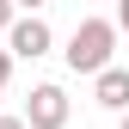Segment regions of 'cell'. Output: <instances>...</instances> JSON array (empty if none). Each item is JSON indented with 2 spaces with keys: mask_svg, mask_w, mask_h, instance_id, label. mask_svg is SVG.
<instances>
[{
  "mask_svg": "<svg viewBox=\"0 0 129 129\" xmlns=\"http://www.w3.org/2000/svg\"><path fill=\"white\" fill-rule=\"evenodd\" d=\"M6 74H12V49H0V92H6Z\"/></svg>",
  "mask_w": 129,
  "mask_h": 129,
  "instance_id": "6",
  "label": "cell"
},
{
  "mask_svg": "<svg viewBox=\"0 0 129 129\" xmlns=\"http://www.w3.org/2000/svg\"><path fill=\"white\" fill-rule=\"evenodd\" d=\"M25 123H31V129H61V123H68V92H61L55 80L31 86V99H25Z\"/></svg>",
  "mask_w": 129,
  "mask_h": 129,
  "instance_id": "3",
  "label": "cell"
},
{
  "mask_svg": "<svg viewBox=\"0 0 129 129\" xmlns=\"http://www.w3.org/2000/svg\"><path fill=\"white\" fill-rule=\"evenodd\" d=\"M0 129H31V123L25 117H0Z\"/></svg>",
  "mask_w": 129,
  "mask_h": 129,
  "instance_id": "9",
  "label": "cell"
},
{
  "mask_svg": "<svg viewBox=\"0 0 129 129\" xmlns=\"http://www.w3.org/2000/svg\"><path fill=\"white\" fill-rule=\"evenodd\" d=\"M117 31H129V0H117Z\"/></svg>",
  "mask_w": 129,
  "mask_h": 129,
  "instance_id": "8",
  "label": "cell"
},
{
  "mask_svg": "<svg viewBox=\"0 0 129 129\" xmlns=\"http://www.w3.org/2000/svg\"><path fill=\"white\" fill-rule=\"evenodd\" d=\"M12 6H19V12H43L49 0H12Z\"/></svg>",
  "mask_w": 129,
  "mask_h": 129,
  "instance_id": "7",
  "label": "cell"
},
{
  "mask_svg": "<svg viewBox=\"0 0 129 129\" xmlns=\"http://www.w3.org/2000/svg\"><path fill=\"white\" fill-rule=\"evenodd\" d=\"M111 49H117V25L111 19H80L68 49H61V61L74 74H99V68H111Z\"/></svg>",
  "mask_w": 129,
  "mask_h": 129,
  "instance_id": "1",
  "label": "cell"
},
{
  "mask_svg": "<svg viewBox=\"0 0 129 129\" xmlns=\"http://www.w3.org/2000/svg\"><path fill=\"white\" fill-rule=\"evenodd\" d=\"M117 129H129V111H117Z\"/></svg>",
  "mask_w": 129,
  "mask_h": 129,
  "instance_id": "10",
  "label": "cell"
},
{
  "mask_svg": "<svg viewBox=\"0 0 129 129\" xmlns=\"http://www.w3.org/2000/svg\"><path fill=\"white\" fill-rule=\"evenodd\" d=\"M6 49L19 55V61H37V55H49L55 49V31L37 19V12H19V19L6 25Z\"/></svg>",
  "mask_w": 129,
  "mask_h": 129,
  "instance_id": "2",
  "label": "cell"
},
{
  "mask_svg": "<svg viewBox=\"0 0 129 129\" xmlns=\"http://www.w3.org/2000/svg\"><path fill=\"white\" fill-rule=\"evenodd\" d=\"M19 19V6H12V0H0V37H6V25Z\"/></svg>",
  "mask_w": 129,
  "mask_h": 129,
  "instance_id": "5",
  "label": "cell"
},
{
  "mask_svg": "<svg viewBox=\"0 0 129 129\" xmlns=\"http://www.w3.org/2000/svg\"><path fill=\"white\" fill-rule=\"evenodd\" d=\"M92 99L105 111H129V68H99L92 74Z\"/></svg>",
  "mask_w": 129,
  "mask_h": 129,
  "instance_id": "4",
  "label": "cell"
}]
</instances>
